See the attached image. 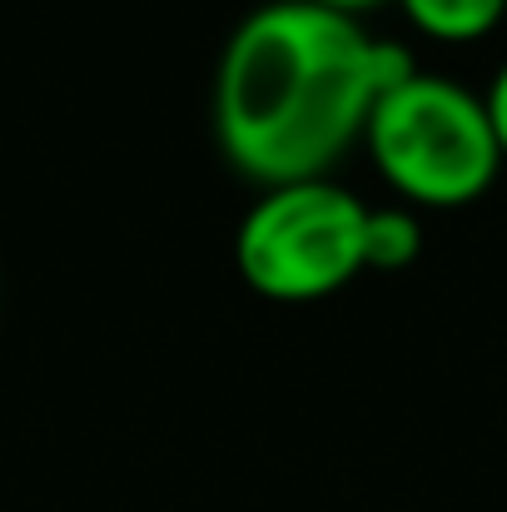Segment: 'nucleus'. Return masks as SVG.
Instances as JSON below:
<instances>
[{"label": "nucleus", "mask_w": 507, "mask_h": 512, "mask_svg": "<svg viewBox=\"0 0 507 512\" xmlns=\"http://www.w3.org/2000/svg\"><path fill=\"white\" fill-rule=\"evenodd\" d=\"M423 254V219L403 204H383L363 214V269H408Z\"/></svg>", "instance_id": "obj_4"}, {"label": "nucleus", "mask_w": 507, "mask_h": 512, "mask_svg": "<svg viewBox=\"0 0 507 512\" xmlns=\"http://www.w3.org/2000/svg\"><path fill=\"white\" fill-rule=\"evenodd\" d=\"M309 5H324V10H338V15H358V20H363V10H373V5H383V0H309Z\"/></svg>", "instance_id": "obj_7"}, {"label": "nucleus", "mask_w": 507, "mask_h": 512, "mask_svg": "<svg viewBox=\"0 0 507 512\" xmlns=\"http://www.w3.org/2000/svg\"><path fill=\"white\" fill-rule=\"evenodd\" d=\"M363 150L408 204L423 209L473 204L503 170L483 95L423 65L378 95L363 125Z\"/></svg>", "instance_id": "obj_2"}, {"label": "nucleus", "mask_w": 507, "mask_h": 512, "mask_svg": "<svg viewBox=\"0 0 507 512\" xmlns=\"http://www.w3.org/2000/svg\"><path fill=\"white\" fill-rule=\"evenodd\" d=\"M418 70L408 45L358 15L309 0H264L239 15L214 65V140L259 189L329 179L363 145L383 90Z\"/></svg>", "instance_id": "obj_1"}, {"label": "nucleus", "mask_w": 507, "mask_h": 512, "mask_svg": "<svg viewBox=\"0 0 507 512\" xmlns=\"http://www.w3.org/2000/svg\"><path fill=\"white\" fill-rule=\"evenodd\" d=\"M363 214L368 204L334 174L269 184L239 219L234 264L259 299H329L363 274Z\"/></svg>", "instance_id": "obj_3"}, {"label": "nucleus", "mask_w": 507, "mask_h": 512, "mask_svg": "<svg viewBox=\"0 0 507 512\" xmlns=\"http://www.w3.org/2000/svg\"><path fill=\"white\" fill-rule=\"evenodd\" d=\"M398 5L433 40H483L507 15V0H398Z\"/></svg>", "instance_id": "obj_5"}, {"label": "nucleus", "mask_w": 507, "mask_h": 512, "mask_svg": "<svg viewBox=\"0 0 507 512\" xmlns=\"http://www.w3.org/2000/svg\"><path fill=\"white\" fill-rule=\"evenodd\" d=\"M483 105H488V120H493V135H498V150H503V160H507V60L498 65V75L488 80Z\"/></svg>", "instance_id": "obj_6"}]
</instances>
